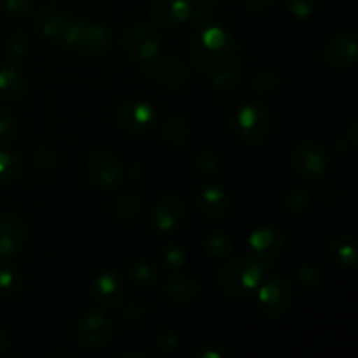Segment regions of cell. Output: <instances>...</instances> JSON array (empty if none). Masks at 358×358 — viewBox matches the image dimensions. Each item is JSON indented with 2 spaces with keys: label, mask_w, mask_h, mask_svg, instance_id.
<instances>
[{
  "label": "cell",
  "mask_w": 358,
  "mask_h": 358,
  "mask_svg": "<svg viewBox=\"0 0 358 358\" xmlns=\"http://www.w3.org/2000/svg\"><path fill=\"white\" fill-rule=\"evenodd\" d=\"M234 41L224 28L201 27L189 41V56L198 70L213 76L234 58Z\"/></svg>",
  "instance_id": "obj_1"
},
{
  "label": "cell",
  "mask_w": 358,
  "mask_h": 358,
  "mask_svg": "<svg viewBox=\"0 0 358 358\" xmlns=\"http://www.w3.org/2000/svg\"><path fill=\"white\" fill-rule=\"evenodd\" d=\"M268 271V262H262L255 257H234L220 269V290L233 299H243L261 285Z\"/></svg>",
  "instance_id": "obj_2"
},
{
  "label": "cell",
  "mask_w": 358,
  "mask_h": 358,
  "mask_svg": "<svg viewBox=\"0 0 358 358\" xmlns=\"http://www.w3.org/2000/svg\"><path fill=\"white\" fill-rule=\"evenodd\" d=\"M62 41L73 49L87 52V55H103L110 51L114 37L105 27L86 21H69L62 34Z\"/></svg>",
  "instance_id": "obj_3"
},
{
  "label": "cell",
  "mask_w": 358,
  "mask_h": 358,
  "mask_svg": "<svg viewBox=\"0 0 358 358\" xmlns=\"http://www.w3.org/2000/svg\"><path fill=\"white\" fill-rule=\"evenodd\" d=\"M271 117L262 105L245 103L236 108L233 115V131L236 138L248 145H259L271 133Z\"/></svg>",
  "instance_id": "obj_4"
},
{
  "label": "cell",
  "mask_w": 358,
  "mask_h": 358,
  "mask_svg": "<svg viewBox=\"0 0 358 358\" xmlns=\"http://www.w3.org/2000/svg\"><path fill=\"white\" fill-rule=\"evenodd\" d=\"M294 299V290L289 280L273 278L261 287L257 294L259 308L269 318H280L290 310Z\"/></svg>",
  "instance_id": "obj_5"
},
{
  "label": "cell",
  "mask_w": 358,
  "mask_h": 358,
  "mask_svg": "<svg viewBox=\"0 0 358 358\" xmlns=\"http://www.w3.org/2000/svg\"><path fill=\"white\" fill-rule=\"evenodd\" d=\"M290 164L299 177L313 180V178L322 177L327 170V154L324 147L318 143L303 142L292 150Z\"/></svg>",
  "instance_id": "obj_6"
},
{
  "label": "cell",
  "mask_w": 358,
  "mask_h": 358,
  "mask_svg": "<svg viewBox=\"0 0 358 358\" xmlns=\"http://www.w3.org/2000/svg\"><path fill=\"white\" fill-rule=\"evenodd\" d=\"M112 338V324L101 311H90L77 325L76 339L84 350H98Z\"/></svg>",
  "instance_id": "obj_7"
},
{
  "label": "cell",
  "mask_w": 358,
  "mask_h": 358,
  "mask_svg": "<svg viewBox=\"0 0 358 358\" xmlns=\"http://www.w3.org/2000/svg\"><path fill=\"white\" fill-rule=\"evenodd\" d=\"M87 177L96 187H115L122 177L121 161L107 150H94L87 157Z\"/></svg>",
  "instance_id": "obj_8"
},
{
  "label": "cell",
  "mask_w": 358,
  "mask_h": 358,
  "mask_svg": "<svg viewBox=\"0 0 358 358\" xmlns=\"http://www.w3.org/2000/svg\"><path fill=\"white\" fill-rule=\"evenodd\" d=\"M161 45V35L149 24H136L124 35V49L128 55L135 56L140 62L159 56Z\"/></svg>",
  "instance_id": "obj_9"
},
{
  "label": "cell",
  "mask_w": 358,
  "mask_h": 358,
  "mask_svg": "<svg viewBox=\"0 0 358 358\" xmlns=\"http://www.w3.org/2000/svg\"><path fill=\"white\" fill-rule=\"evenodd\" d=\"M140 73L145 79L156 80V83L163 84V86H180L187 79V72H185L184 65L178 59L164 58V59H143L140 62Z\"/></svg>",
  "instance_id": "obj_10"
},
{
  "label": "cell",
  "mask_w": 358,
  "mask_h": 358,
  "mask_svg": "<svg viewBox=\"0 0 358 358\" xmlns=\"http://www.w3.org/2000/svg\"><path fill=\"white\" fill-rule=\"evenodd\" d=\"M196 7L192 0H152L149 14L163 27H177L191 20Z\"/></svg>",
  "instance_id": "obj_11"
},
{
  "label": "cell",
  "mask_w": 358,
  "mask_h": 358,
  "mask_svg": "<svg viewBox=\"0 0 358 358\" xmlns=\"http://www.w3.org/2000/svg\"><path fill=\"white\" fill-rule=\"evenodd\" d=\"M154 119H156V110L152 105L143 100L126 101L119 110V124L131 135L145 133L152 126Z\"/></svg>",
  "instance_id": "obj_12"
},
{
  "label": "cell",
  "mask_w": 358,
  "mask_h": 358,
  "mask_svg": "<svg viewBox=\"0 0 358 358\" xmlns=\"http://www.w3.org/2000/svg\"><path fill=\"white\" fill-rule=\"evenodd\" d=\"M93 297L98 304L107 308H117L124 301V282L115 271L105 269L93 280Z\"/></svg>",
  "instance_id": "obj_13"
},
{
  "label": "cell",
  "mask_w": 358,
  "mask_h": 358,
  "mask_svg": "<svg viewBox=\"0 0 358 358\" xmlns=\"http://www.w3.org/2000/svg\"><path fill=\"white\" fill-rule=\"evenodd\" d=\"M27 227L16 215L0 217V255L10 257L24 247Z\"/></svg>",
  "instance_id": "obj_14"
},
{
  "label": "cell",
  "mask_w": 358,
  "mask_h": 358,
  "mask_svg": "<svg viewBox=\"0 0 358 358\" xmlns=\"http://www.w3.org/2000/svg\"><path fill=\"white\" fill-rule=\"evenodd\" d=\"M324 59L334 69H346L357 59V41L352 34L336 35L324 49Z\"/></svg>",
  "instance_id": "obj_15"
},
{
  "label": "cell",
  "mask_w": 358,
  "mask_h": 358,
  "mask_svg": "<svg viewBox=\"0 0 358 358\" xmlns=\"http://www.w3.org/2000/svg\"><path fill=\"white\" fill-rule=\"evenodd\" d=\"M248 243H250V250L255 259L269 262L282 252L283 236L275 227H261L250 234Z\"/></svg>",
  "instance_id": "obj_16"
},
{
  "label": "cell",
  "mask_w": 358,
  "mask_h": 358,
  "mask_svg": "<svg viewBox=\"0 0 358 358\" xmlns=\"http://www.w3.org/2000/svg\"><path fill=\"white\" fill-rule=\"evenodd\" d=\"M182 219H184V206H182L180 199L173 198V196L161 198L152 210L154 226L163 233L177 229Z\"/></svg>",
  "instance_id": "obj_17"
},
{
  "label": "cell",
  "mask_w": 358,
  "mask_h": 358,
  "mask_svg": "<svg viewBox=\"0 0 358 358\" xmlns=\"http://www.w3.org/2000/svg\"><path fill=\"white\" fill-rule=\"evenodd\" d=\"M168 299L182 306H191L201 297V283L191 276H171L164 287Z\"/></svg>",
  "instance_id": "obj_18"
},
{
  "label": "cell",
  "mask_w": 358,
  "mask_h": 358,
  "mask_svg": "<svg viewBox=\"0 0 358 358\" xmlns=\"http://www.w3.org/2000/svg\"><path fill=\"white\" fill-rule=\"evenodd\" d=\"M229 196L220 185H206L198 196V210L206 219H219L227 212Z\"/></svg>",
  "instance_id": "obj_19"
},
{
  "label": "cell",
  "mask_w": 358,
  "mask_h": 358,
  "mask_svg": "<svg viewBox=\"0 0 358 358\" xmlns=\"http://www.w3.org/2000/svg\"><path fill=\"white\" fill-rule=\"evenodd\" d=\"M27 91V83L23 76L14 66L0 69V94L7 100H20Z\"/></svg>",
  "instance_id": "obj_20"
},
{
  "label": "cell",
  "mask_w": 358,
  "mask_h": 358,
  "mask_svg": "<svg viewBox=\"0 0 358 358\" xmlns=\"http://www.w3.org/2000/svg\"><path fill=\"white\" fill-rule=\"evenodd\" d=\"M66 23H69V20L55 9H42L35 17V27L44 37H62Z\"/></svg>",
  "instance_id": "obj_21"
},
{
  "label": "cell",
  "mask_w": 358,
  "mask_h": 358,
  "mask_svg": "<svg viewBox=\"0 0 358 358\" xmlns=\"http://www.w3.org/2000/svg\"><path fill=\"white\" fill-rule=\"evenodd\" d=\"M331 250L339 264L345 266V268H355L357 266V245L355 240L348 234H339L338 238H334V241L331 243Z\"/></svg>",
  "instance_id": "obj_22"
},
{
  "label": "cell",
  "mask_w": 358,
  "mask_h": 358,
  "mask_svg": "<svg viewBox=\"0 0 358 358\" xmlns=\"http://www.w3.org/2000/svg\"><path fill=\"white\" fill-rule=\"evenodd\" d=\"M23 173V161L13 150H0V184H9Z\"/></svg>",
  "instance_id": "obj_23"
},
{
  "label": "cell",
  "mask_w": 358,
  "mask_h": 358,
  "mask_svg": "<svg viewBox=\"0 0 358 358\" xmlns=\"http://www.w3.org/2000/svg\"><path fill=\"white\" fill-rule=\"evenodd\" d=\"M161 133H163V138L166 142L180 145L191 136V126L184 117H170L164 121Z\"/></svg>",
  "instance_id": "obj_24"
},
{
  "label": "cell",
  "mask_w": 358,
  "mask_h": 358,
  "mask_svg": "<svg viewBox=\"0 0 358 358\" xmlns=\"http://www.w3.org/2000/svg\"><path fill=\"white\" fill-rule=\"evenodd\" d=\"M129 276L142 289H152L157 280H159V273H157L156 266L149 261H136L129 268Z\"/></svg>",
  "instance_id": "obj_25"
},
{
  "label": "cell",
  "mask_w": 358,
  "mask_h": 358,
  "mask_svg": "<svg viewBox=\"0 0 358 358\" xmlns=\"http://www.w3.org/2000/svg\"><path fill=\"white\" fill-rule=\"evenodd\" d=\"M203 248L208 252L212 257L226 259L233 254V241L224 233H212L203 241Z\"/></svg>",
  "instance_id": "obj_26"
},
{
  "label": "cell",
  "mask_w": 358,
  "mask_h": 358,
  "mask_svg": "<svg viewBox=\"0 0 358 358\" xmlns=\"http://www.w3.org/2000/svg\"><path fill=\"white\" fill-rule=\"evenodd\" d=\"M192 168L198 173L203 175H215L219 171V159L215 154L208 149H199L192 154Z\"/></svg>",
  "instance_id": "obj_27"
},
{
  "label": "cell",
  "mask_w": 358,
  "mask_h": 358,
  "mask_svg": "<svg viewBox=\"0 0 358 358\" xmlns=\"http://www.w3.org/2000/svg\"><path fill=\"white\" fill-rule=\"evenodd\" d=\"M140 213V199L135 194H122L115 201V215L121 220H133Z\"/></svg>",
  "instance_id": "obj_28"
},
{
  "label": "cell",
  "mask_w": 358,
  "mask_h": 358,
  "mask_svg": "<svg viewBox=\"0 0 358 358\" xmlns=\"http://www.w3.org/2000/svg\"><path fill=\"white\" fill-rule=\"evenodd\" d=\"M161 257H163L164 264H166L168 268L173 269V271H178V269L184 268L185 262H187V252H185L180 245L170 243L163 248Z\"/></svg>",
  "instance_id": "obj_29"
},
{
  "label": "cell",
  "mask_w": 358,
  "mask_h": 358,
  "mask_svg": "<svg viewBox=\"0 0 358 358\" xmlns=\"http://www.w3.org/2000/svg\"><path fill=\"white\" fill-rule=\"evenodd\" d=\"M280 87V79L276 73L271 72H261L257 76H254L252 79V90L257 91L262 94H273L276 93Z\"/></svg>",
  "instance_id": "obj_30"
},
{
  "label": "cell",
  "mask_w": 358,
  "mask_h": 358,
  "mask_svg": "<svg viewBox=\"0 0 358 358\" xmlns=\"http://www.w3.org/2000/svg\"><path fill=\"white\" fill-rule=\"evenodd\" d=\"M17 119L13 112L0 107V142H9L17 135Z\"/></svg>",
  "instance_id": "obj_31"
},
{
  "label": "cell",
  "mask_w": 358,
  "mask_h": 358,
  "mask_svg": "<svg viewBox=\"0 0 358 358\" xmlns=\"http://www.w3.org/2000/svg\"><path fill=\"white\" fill-rule=\"evenodd\" d=\"M236 80H238V69L231 65V63H227L224 69H220L219 72L213 73V86L220 91L231 90V87L236 84Z\"/></svg>",
  "instance_id": "obj_32"
},
{
  "label": "cell",
  "mask_w": 358,
  "mask_h": 358,
  "mask_svg": "<svg viewBox=\"0 0 358 358\" xmlns=\"http://www.w3.org/2000/svg\"><path fill=\"white\" fill-rule=\"evenodd\" d=\"M299 282L301 285L306 287L308 290H317L322 287V282H324V275L318 268L315 266H304V268L299 269Z\"/></svg>",
  "instance_id": "obj_33"
},
{
  "label": "cell",
  "mask_w": 358,
  "mask_h": 358,
  "mask_svg": "<svg viewBox=\"0 0 358 358\" xmlns=\"http://www.w3.org/2000/svg\"><path fill=\"white\" fill-rule=\"evenodd\" d=\"M308 203H310V198H308L306 192L301 191V189H294V191L287 192L285 198H283V205H285V208L290 210V212H301V210L306 208Z\"/></svg>",
  "instance_id": "obj_34"
},
{
  "label": "cell",
  "mask_w": 358,
  "mask_h": 358,
  "mask_svg": "<svg viewBox=\"0 0 358 358\" xmlns=\"http://www.w3.org/2000/svg\"><path fill=\"white\" fill-rule=\"evenodd\" d=\"M149 318V311L142 304H129L124 310V322L131 327H138V325L145 324Z\"/></svg>",
  "instance_id": "obj_35"
},
{
  "label": "cell",
  "mask_w": 358,
  "mask_h": 358,
  "mask_svg": "<svg viewBox=\"0 0 358 358\" xmlns=\"http://www.w3.org/2000/svg\"><path fill=\"white\" fill-rule=\"evenodd\" d=\"M21 278L14 269L0 268V290L3 292H14L20 289Z\"/></svg>",
  "instance_id": "obj_36"
},
{
  "label": "cell",
  "mask_w": 358,
  "mask_h": 358,
  "mask_svg": "<svg viewBox=\"0 0 358 358\" xmlns=\"http://www.w3.org/2000/svg\"><path fill=\"white\" fill-rule=\"evenodd\" d=\"M290 13L296 17H310L315 13L317 2L315 0H287Z\"/></svg>",
  "instance_id": "obj_37"
},
{
  "label": "cell",
  "mask_w": 358,
  "mask_h": 358,
  "mask_svg": "<svg viewBox=\"0 0 358 358\" xmlns=\"http://www.w3.org/2000/svg\"><path fill=\"white\" fill-rule=\"evenodd\" d=\"M31 159H34L35 166L41 168V170H52L56 166L55 152L49 149H37L31 154Z\"/></svg>",
  "instance_id": "obj_38"
},
{
  "label": "cell",
  "mask_w": 358,
  "mask_h": 358,
  "mask_svg": "<svg viewBox=\"0 0 358 358\" xmlns=\"http://www.w3.org/2000/svg\"><path fill=\"white\" fill-rule=\"evenodd\" d=\"M6 52L9 56H13V58H21V56L27 55V38H24V35H13V37L7 41Z\"/></svg>",
  "instance_id": "obj_39"
},
{
  "label": "cell",
  "mask_w": 358,
  "mask_h": 358,
  "mask_svg": "<svg viewBox=\"0 0 358 358\" xmlns=\"http://www.w3.org/2000/svg\"><path fill=\"white\" fill-rule=\"evenodd\" d=\"M35 0H3L6 10L13 16H24L34 9Z\"/></svg>",
  "instance_id": "obj_40"
},
{
  "label": "cell",
  "mask_w": 358,
  "mask_h": 358,
  "mask_svg": "<svg viewBox=\"0 0 358 358\" xmlns=\"http://www.w3.org/2000/svg\"><path fill=\"white\" fill-rule=\"evenodd\" d=\"M178 338L173 334V332H164V334L159 336V339H157V350H161V352H173V350L178 348Z\"/></svg>",
  "instance_id": "obj_41"
},
{
  "label": "cell",
  "mask_w": 358,
  "mask_h": 358,
  "mask_svg": "<svg viewBox=\"0 0 358 358\" xmlns=\"http://www.w3.org/2000/svg\"><path fill=\"white\" fill-rule=\"evenodd\" d=\"M275 0H243V6L247 7L252 13H257V10H264L266 7H269Z\"/></svg>",
  "instance_id": "obj_42"
},
{
  "label": "cell",
  "mask_w": 358,
  "mask_h": 358,
  "mask_svg": "<svg viewBox=\"0 0 358 358\" xmlns=\"http://www.w3.org/2000/svg\"><path fill=\"white\" fill-rule=\"evenodd\" d=\"M357 133H358V124H357V121H353L352 126H350V133H348L350 147H352V149H355V147H357V142H358Z\"/></svg>",
  "instance_id": "obj_43"
},
{
  "label": "cell",
  "mask_w": 358,
  "mask_h": 358,
  "mask_svg": "<svg viewBox=\"0 0 358 358\" xmlns=\"http://www.w3.org/2000/svg\"><path fill=\"white\" fill-rule=\"evenodd\" d=\"M7 348H9V338H7L6 331L0 327V355H2V353H6Z\"/></svg>",
  "instance_id": "obj_44"
},
{
  "label": "cell",
  "mask_w": 358,
  "mask_h": 358,
  "mask_svg": "<svg viewBox=\"0 0 358 358\" xmlns=\"http://www.w3.org/2000/svg\"><path fill=\"white\" fill-rule=\"evenodd\" d=\"M201 357H203V358H220V357H222V353L217 352V350H215V352H212V350H208V352H203Z\"/></svg>",
  "instance_id": "obj_45"
},
{
  "label": "cell",
  "mask_w": 358,
  "mask_h": 358,
  "mask_svg": "<svg viewBox=\"0 0 358 358\" xmlns=\"http://www.w3.org/2000/svg\"><path fill=\"white\" fill-rule=\"evenodd\" d=\"M201 2H205V3H217V2H220V0H201Z\"/></svg>",
  "instance_id": "obj_46"
},
{
  "label": "cell",
  "mask_w": 358,
  "mask_h": 358,
  "mask_svg": "<svg viewBox=\"0 0 358 358\" xmlns=\"http://www.w3.org/2000/svg\"><path fill=\"white\" fill-rule=\"evenodd\" d=\"M2 259H3V257H2V255H0V268H2Z\"/></svg>",
  "instance_id": "obj_47"
},
{
  "label": "cell",
  "mask_w": 358,
  "mask_h": 358,
  "mask_svg": "<svg viewBox=\"0 0 358 358\" xmlns=\"http://www.w3.org/2000/svg\"><path fill=\"white\" fill-rule=\"evenodd\" d=\"M52 2H59V0H52Z\"/></svg>",
  "instance_id": "obj_48"
}]
</instances>
